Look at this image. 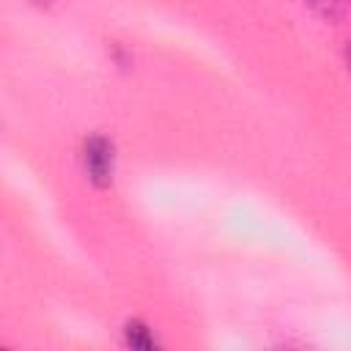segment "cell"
I'll use <instances>...</instances> for the list:
<instances>
[{"instance_id": "cell-1", "label": "cell", "mask_w": 351, "mask_h": 351, "mask_svg": "<svg viewBox=\"0 0 351 351\" xmlns=\"http://www.w3.org/2000/svg\"><path fill=\"white\" fill-rule=\"evenodd\" d=\"M82 165H85V173H88L93 186H107L112 181V170H115L112 143L101 134L88 137L85 148H82Z\"/></svg>"}, {"instance_id": "cell-2", "label": "cell", "mask_w": 351, "mask_h": 351, "mask_svg": "<svg viewBox=\"0 0 351 351\" xmlns=\"http://www.w3.org/2000/svg\"><path fill=\"white\" fill-rule=\"evenodd\" d=\"M123 335H126V343H129L132 348H156V337H154L151 329H148L145 324H140V321L126 324Z\"/></svg>"}, {"instance_id": "cell-3", "label": "cell", "mask_w": 351, "mask_h": 351, "mask_svg": "<svg viewBox=\"0 0 351 351\" xmlns=\"http://www.w3.org/2000/svg\"><path fill=\"white\" fill-rule=\"evenodd\" d=\"M315 14H321V16H326V19H337L348 5H351V0H304Z\"/></svg>"}, {"instance_id": "cell-4", "label": "cell", "mask_w": 351, "mask_h": 351, "mask_svg": "<svg viewBox=\"0 0 351 351\" xmlns=\"http://www.w3.org/2000/svg\"><path fill=\"white\" fill-rule=\"evenodd\" d=\"M348 71H351V47H348Z\"/></svg>"}]
</instances>
